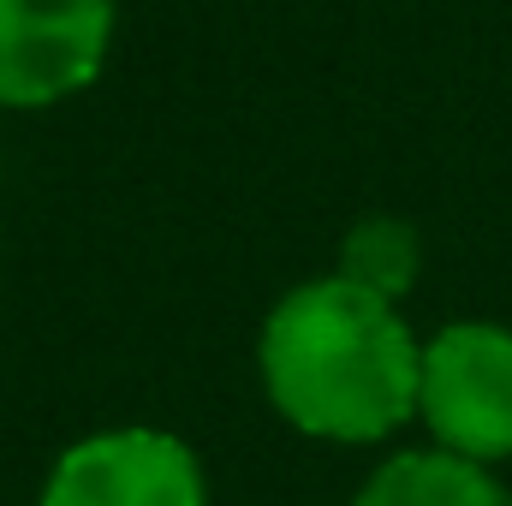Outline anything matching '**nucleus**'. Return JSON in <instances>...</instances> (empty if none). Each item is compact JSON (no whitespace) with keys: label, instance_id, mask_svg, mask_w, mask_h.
I'll return each instance as SVG.
<instances>
[{"label":"nucleus","instance_id":"3","mask_svg":"<svg viewBox=\"0 0 512 506\" xmlns=\"http://www.w3.org/2000/svg\"><path fill=\"white\" fill-rule=\"evenodd\" d=\"M36 506H209V477L185 435L126 423L72 441Z\"/></svg>","mask_w":512,"mask_h":506},{"label":"nucleus","instance_id":"1","mask_svg":"<svg viewBox=\"0 0 512 506\" xmlns=\"http://www.w3.org/2000/svg\"><path fill=\"white\" fill-rule=\"evenodd\" d=\"M256 376L298 435L370 447L417 417L423 346L399 304L322 274L280 292L262 316Z\"/></svg>","mask_w":512,"mask_h":506},{"label":"nucleus","instance_id":"6","mask_svg":"<svg viewBox=\"0 0 512 506\" xmlns=\"http://www.w3.org/2000/svg\"><path fill=\"white\" fill-rule=\"evenodd\" d=\"M417 268H423V239L417 227H405L399 215H364L346 239H340V280L376 292L387 304H399L411 286H417Z\"/></svg>","mask_w":512,"mask_h":506},{"label":"nucleus","instance_id":"5","mask_svg":"<svg viewBox=\"0 0 512 506\" xmlns=\"http://www.w3.org/2000/svg\"><path fill=\"white\" fill-rule=\"evenodd\" d=\"M352 506H507L489 465H471L447 447H405L382 459Z\"/></svg>","mask_w":512,"mask_h":506},{"label":"nucleus","instance_id":"4","mask_svg":"<svg viewBox=\"0 0 512 506\" xmlns=\"http://www.w3.org/2000/svg\"><path fill=\"white\" fill-rule=\"evenodd\" d=\"M114 0H0V108H54L102 78Z\"/></svg>","mask_w":512,"mask_h":506},{"label":"nucleus","instance_id":"7","mask_svg":"<svg viewBox=\"0 0 512 506\" xmlns=\"http://www.w3.org/2000/svg\"><path fill=\"white\" fill-rule=\"evenodd\" d=\"M507 506H512V495H507Z\"/></svg>","mask_w":512,"mask_h":506},{"label":"nucleus","instance_id":"2","mask_svg":"<svg viewBox=\"0 0 512 506\" xmlns=\"http://www.w3.org/2000/svg\"><path fill=\"white\" fill-rule=\"evenodd\" d=\"M417 417L429 423L435 447L501 465L512 459V328L495 322H453L423 346Z\"/></svg>","mask_w":512,"mask_h":506}]
</instances>
